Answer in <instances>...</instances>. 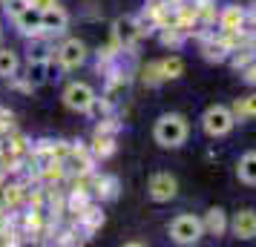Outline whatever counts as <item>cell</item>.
I'll return each instance as SVG.
<instances>
[{"mask_svg":"<svg viewBox=\"0 0 256 247\" xmlns=\"http://www.w3.org/2000/svg\"><path fill=\"white\" fill-rule=\"evenodd\" d=\"M26 6H29V0H3V9H6V14H18V12H24Z\"/></svg>","mask_w":256,"mask_h":247,"instance_id":"22","label":"cell"},{"mask_svg":"<svg viewBox=\"0 0 256 247\" xmlns=\"http://www.w3.org/2000/svg\"><path fill=\"white\" fill-rule=\"evenodd\" d=\"M58 0H29V6H35V9H40V12H46V9H52Z\"/></svg>","mask_w":256,"mask_h":247,"instance_id":"25","label":"cell"},{"mask_svg":"<svg viewBox=\"0 0 256 247\" xmlns=\"http://www.w3.org/2000/svg\"><path fill=\"white\" fill-rule=\"evenodd\" d=\"M20 35H44V12L35 6H26L24 12H18L12 17Z\"/></svg>","mask_w":256,"mask_h":247,"instance_id":"8","label":"cell"},{"mask_svg":"<svg viewBox=\"0 0 256 247\" xmlns=\"http://www.w3.org/2000/svg\"><path fill=\"white\" fill-rule=\"evenodd\" d=\"M228 52H230V46H228L224 40H219V43L213 40V43L204 46V58H208V60H224V58H228Z\"/></svg>","mask_w":256,"mask_h":247,"instance_id":"21","label":"cell"},{"mask_svg":"<svg viewBox=\"0 0 256 247\" xmlns=\"http://www.w3.org/2000/svg\"><path fill=\"white\" fill-rule=\"evenodd\" d=\"M95 89L90 86V83L84 81H72L66 83V89H64V104H66V109H72V112H90L95 104Z\"/></svg>","mask_w":256,"mask_h":247,"instance_id":"4","label":"cell"},{"mask_svg":"<svg viewBox=\"0 0 256 247\" xmlns=\"http://www.w3.org/2000/svg\"><path fill=\"white\" fill-rule=\"evenodd\" d=\"M141 35H144V29L138 26L136 17H118L116 23H112V37H116V43L121 49H132L138 43Z\"/></svg>","mask_w":256,"mask_h":247,"instance_id":"6","label":"cell"},{"mask_svg":"<svg viewBox=\"0 0 256 247\" xmlns=\"http://www.w3.org/2000/svg\"><path fill=\"white\" fill-rule=\"evenodd\" d=\"M60 164L66 167V170H72V173H78V176H86L92 170V153L86 147H81V144L78 147H70V153H66V158Z\"/></svg>","mask_w":256,"mask_h":247,"instance_id":"9","label":"cell"},{"mask_svg":"<svg viewBox=\"0 0 256 247\" xmlns=\"http://www.w3.org/2000/svg\"><path fill=\"white\" fill-rule=\"evenodd\" d=\"M162 69H164V78H167V81H173V78H178V75L184 72V63H182L178 55H170V58L162 60Z\"/></svg>","mask_w":256,"mask_h":247,"instance_id":"20","label":"cell"},{"mask_svg":"<svg viewBox=\"0 0 256 247\" xmlns=\"http://www.w3.org/2000/svg\"><path fill=\"white\" fill-rule=\"evenodd\" d=\"M141 81L147 83V86H158L162 81H167V78H164V69H162V60L147 63V66L141 69Z\"/></svg>","mask_w":256,"mask_h":247,"instance_id":"17","label":"cell"},{"mask_svg":"<svg viewBox=\"0 0 256 247\" xmlns=\"http://www.w3.org/2000/svg\"><path fill=\"white\" fill-rule=\"evenodd\" d=\"M66 23H70V14L64 12L58 3H55L52 9H46V12H44V32H64V29H66Z\"/></svg>","mask_w":256,"mask_h":247,"instance_id":"14","label":"cell"},{"mask_svg":"<svg viewBox=\"0 0 256 247\" xmlns=\"http://www.w3.org/2000/svg\"><path fill=\"white\" fill-rule=\"evenodd\" d=\"M26 86L35 89V86H44L49 81V60H40V58H29L26 63Z\"/></svg>","mask_w":256,"mask_h":247,"instance_id":"12","label":"cell"},{"mask_svg":"<svg viewBox=\"0 0 256 247\" xmlns=\"http://www.w3.org/2000/svg\"><path fill=\"white\" fill-rule=\"evenodd\" d=\"M167 233H170V239H173L176 245H196L198 239L204 236V224H202V219L184 213V216H176L173 222H170Z\"/></svg>","mask_w":256,"mask_h":247,"instance_id":"2","label":"cell"},{"mask_svg":"<svg viewBox=\"0 0 256 247\" xmlns=\"http://www.w3.org/2000/svg\"><path fill=\"white\" fill-rule=\"evenodd\" d=\"M116 187H118V181L112 176L95 178V193H98V199H116Z\"/></svg>","mask_w":256,"mask_h":247,"instance_id":"18","label":"cell"},{"mask_svg":"<svg viewBox=\"0 0 256 247\" xmlns=\"http://www.w3.org/2000/svg\"><path fill=\"white\" fill-rule=\"evenodd\" d=\"M236 127V115H233V109L228 106H210L208 112L202 115V130L208 132L210 138H222V135H228V132Z\"/></svg>","mask_w":256,"mask_h":247,"instance_id":"3","label":"cell"},{"mask_svg":"<svg viewBox=\"0 0 256 247\" xmlns=\"http://www.w3.org/2000/svg\"><path fill=\"white\" fill-rule=\"evenodd\" d=\"M244 20H248V14H244L242 6H228V9L219 14V26H222L224 35H239Z\"/></svg>","mask_w":256,"mask_h":247,"instance_id":"10","label":"cell"},{"mask_svg":"<svg viewBox=\"0 0 256 247\" xmlns=\"http://www.w3.org/2000/svg\"><path fill=\"white\" fill-rule=\"evenodd\" d=\"M3 199H6V204H18L20 201V187H6Z\"/></svg>","mask_w":256,"mask_h":247,"instance_id":"24","label":"cell"},{"mask_svg":"<svg viewBox=\"0 0 256 247\" xmlns=\"http://www.w3.org/2000/svg\"><path fill=\"white\" fill-rule=\"evenodd\" d=\"M202 224H204V230L213 236H222L224 230H228V216H224V210L222 207H210L208 216L202 219Z\"/></svg>","mask_w":256,"mask_h":247,"instance_id":"15","label":"cell"},{"mask_svg":"<svg viewBox=\"0 0 256 247\" xmlns=\"http://www.w3.org/2000/svg\"><path fill=\"white\" fill-rule=\"evenodd\" d=\"M58 60L64 69H78L84 60H86V43L78 40V37H70V40H64L58 49Z\"/></svg>","mask_w":256,"mask_h":247,"instance_id":"7","label":"cell"},{"mask_svg":"<svg viewBox=\"0 0 256 247\" xmlns=\"http://www.w3.org/2000/svg\"><path fill=\"white\" fill-rule=\"evenodd\" d=\"M236 176H239V181L256 187V150H250V153H244L242 158H239V164H236Z\"/></svg>","mask_w":256,"mask_h":247,"instance_id":"13","label":"cell"},{"mask_svg":"<svg viewBox=\"0 0 256 247\" xmlns=\"http://www.w3.org/2000/svg\"><path fill=\"white\" fill-rule=\"evenodd\" d=\"M18 52L9 46H0V78H14L18 75Z\"/></svg>","mask_w":256,"mask_h":247,"instance_id":"16","label":"cell"},{"mask_svg":"<svg viewBox=\"0 0 256 247\" xmlns=\"http://www.w3.org/2000/svg\"><path fill=\"white\" fill-rule=\"evenodd\" d=\"M248 17H250V23H256V6L250 9V14H248Z\"/></svg>","mask_w":256,"mask_h":247,"instance_id":"26","label":"cell"},{"mask_svg":"<svg viewBox=\"0 0 256 247\" xmlns=\"http://www.w3.org/2000/svg\"><path fill=\"white\" fill-rule=\"evenodd\" d=\"M242 75H244V81L248 83H256V60H248V63H244Z\"/></svg>","mask_w":256,"mask_h":247,"instance_id":"23","label":"cell"},{"mask_svg":"<svg viewBox=\"0 0 256 247\" xmlns=\"http://www.w3.org/2000/svg\"><path fill=\"white\" fill-rule=\"evenodd\" d=\"M233 115L236 118H256V95H248V98H242V101H236Z\"/></svg>","mask_w":256,"mask_h":247,"instance_id":"19","label":"cell"},{"mask_svg":"<svg viewBox=\"0 0 256 247\" xmlns=\"http://www.w3.org/2000/svg\"><path fill=\"white\" fill-rule=\"evenodd\" d=\"M147 193H150L152 201H173L176 193H178V181L170 173H152L150 181H147Z\"/></svg>","mask_w":256,"mask_h":247,"instance_id":"5","label":"cell"},{"mask_svg":"<svg viewBox=\"0 0 256 247\" xmlns=\"http://www.w3.org/2000/svg\"><path fill=\"white\" fill-rule=\"evenodd\" d=\"M230 227L236 239H256V210H239L233 216Z\"/></svg>","mask_w":256,"mask_h":247,"instance_id":"11","label":"cell"},{"mask_svg":"<svg viewBox=\"0 0 256 247\" xmlns=\"http://www.w3.org/2000/svg\"><path fill=\"white\" fill-rule=\"evenodd\" d=\"M187 132H190L187 118L178 115V112H167V115H162L156 121L152 138H156V144H162L167 150H176V147H182V144L187 141Z\"/></svg>","mask_w":256,"mask_h":247,"instance_id":"1","label":"cell"}]
</instances>
